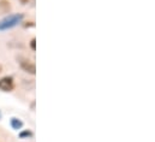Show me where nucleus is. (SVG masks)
<instances>
[{"label": "nucleus", "mask_w": 155, "mask_h": 142, "mask_svg": "<svg viewBox=\"0 0 155 142\" xmlns=\"http://www.w3.org/2000/svg\"><path fill=\"white\" fill-rule=\"evenodd\" d=\"M24 18V16L22 13H18V15H11L6 18H4L1 22H0V30H7V29H11L13 27H16L18 23L22 22V19Z\"/></svg>", "instance_id": "nucleus-1"}, {"label": "nucleus", "mask_w": 155, "mask_h": 142, "mask_svg": "<svg viewBox=\"0 0 155 142\" xmlns=\"http://www.w3.org/2000/svg\"><path fill=\"white\" fill-rule=\"evenodd\" d=\"M15 88V81L12 77H2L0 78V90L2 92H11Z\"/></svg>", "instance_id": "nucleus-2"}, {"label": "nucleus", "mask_w": 155, "mask_h": 142, "mask_svg": "<svg viewBox=\"0 0 155 142\" xmlns=\"http://www.w3.org/2000/svg\"><path fill=\"white\" fill-rule=\"evenodd\" d=\"M21 68L23 69L24 71L34 75L36 72V68H35V64H33L29 60H24V62H21Z\"/></svg>", "instance_id": "nucleus-3"}, {"label": "nucleus", "mask_w": 155, "mask_h": 142, "mask_svg": "<svg viewBox=\"0 0 155 142\" xmlns=\"http://www.w3.org/2000/svg\"><path fill=\"white\" fill-rule=\"evenodd\" d=\"M11 125H12L13 129H21V128L23 127V122H21V120L17 119V118H12V119H11Z\"/></svg>", "instance_id": "nucleus-4"}, {"label": "nucleus", "mask_w": 155, "mask_h": 142, "mask_svg": "<svg viewBox=\"0 0 155 142\" xmlns=\"http://www.w3.org/2000/svg\"><path fill=\"white\" fill-rule=\"evenodd\" d=\"M0 6L4 8V11H7V10L10 8V2L6 1V0H1V1H0Z\"/></svg>", "instance_id": "nucleus-5"}, {"label": "nucleus", "mask_w": 155, "mask_h": 142, "mask_svg": "<svg viewBox=\"0 0 155 142\" xmlns=\"http://www.w3.org/2000/svg\"><path fill=\"white\" fill-rule=\"evenodd\" d=\"M31 135H33V134H31V131H27V130H25V131L21 133V135H19V136L23 139V137H30Z\"/></svg>", "instance_id": "nucleus-6"}, {"label": "nucleus", "mask_w": 155, "mask_h": 142, "mask_svg": "<svg viewBox=\"0 0 155 142\" xmlns=\"http://www.w3.org/2000/svg\"><path fill=\"white\" fill-rule=\"evenodd\" d=\"M35 43H36V40H35V39H33V40H31V42H30V47H31V49H33V51H35V49H36V45H35Z\"/></svg>", "instance_id": "nucleus-7"}, {"label": "nucleus", "mask_w": 155, "mask_h": 142, "mask_svg": "<svg viewBox=\"0 0 155 142\" xmlns=\"http://www.w3.org/2000/svg\"><path fill=\"white\" fill-rule=\"evenodd\" d=\"M19 1H21V2H22V4H27V2H28V1H29V0H19Z\"/></svg>", "instance_id": "nucleus-8"}]
</instances>
